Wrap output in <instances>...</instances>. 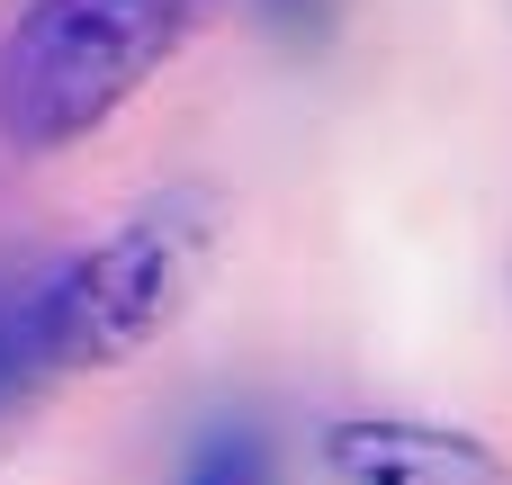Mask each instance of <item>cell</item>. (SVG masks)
<instances>
[{"instance_id":"obj_1","label":"cell","mask_w":512,"mask_h":485,"mask_svg":"<svg viewBox=\"0 0 512 485\" xmlns=\"http://www.w3.org/2000/svg\"><path fill=\"white\" fill-rule=\"evenodd\" d=\"M216 234H225L216 189H162L117 234L72 252L27 306H9V333H18V360L36 369V387L72 378V369H126L135 351H153L189 315V297L216 261Z\"/></svg>"},{"instance_id":"obj_2","label":"cell","mask_w":512,"mask_h":485,"mask_svg":"<svg viewBox=\"0 0 512 485\" xmlns=\"http://www.w3.org/2000/svg\"><path fill=\"white\" fill-rule=\"evenodd\" d=\"M216 0H36L0 36V135L18 153H63L108 126Z\"/></svg>"},{"instance_id":"obj_3","label":"cell","mask_w":512,"mask_h":485,"mask_svg":"<svg viewBox=\"0 0 512 485\" xmlns=\"http://www.w3.org/2000/svg\"><path fill=\"white\" fill-rule=\"evenodd\" d=\"M324 477L333 485H512V459H495L468 432H441V423H333Z\"/></svg>"},{"instance_id":"obj_4","label":"cell","mask_w":512,"mask_h":485,"mask_svg":"<svg viewBox=\"0 0 512 485\" xmlns=\"http://www.w3.org/2000/svg\"><path fill=\"white\" fill-rule=\"evenodd\" d=\"M189 485H270V450H261L252 432H216V441L198 450Z\"/></svg>"},{"instance_id":"obj_5","label":"cell","mask_w":512,"mask_h":485,"mask_svg":"<svg viewBox=\"0 0 512 485\" xmlns=\"http://www.w3.org/2000/svg\"><path fill=\"white\" fill-rule=\"evenodd\" d=\"M27 396H36V369L18 360V333H9V306H0V414L27 405Z\"/></svg>"}]
</instances>
